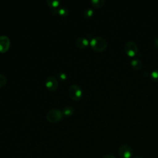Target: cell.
Instances as JSON below:
<instances>
[{"label": "cell", "mask_w": 158, "mask_h": 158, "mask_svg": "<svg viewBox=\"0 0 158 158\" xmlns=\"http://www.w3.org/2000/svg\"><path fill=\"white\" fill-rule=\"evenodd\" d=\"M90 45L94 51L101 52L106 48L107 42L104 38L101 36H96L91 40Z\"/></svg>", "instance_id": "1"}, {"label": "cell", "mask_w": 158, "mask_h": 158, "mask_svg": "<svg viewBox=\"0 0 158 158\" xmlns=\"http://www.w3.org/2000/svg\"><path fill=\"white\" fill-rule=\"evenodd\" d=\"M62 115L63 113L59 109H51L48 112L46 118L49 122L55 123L62 118Z\"/></svg>", "instance_id": "2"}, {"label": "cell", "mask_w": 158, "mask_h": 158, "mask_svg": "<svg viewBox=\"0 0 158 158\" xmlns=\"http://www.w3.org/2000/svg\"><path fill=\"white\" fill-rule=\"evenodd\" d=\"M69 94L72 99L78 100L82 96V89L78 85L73 84L69 88Z\"/></svg>", "instance_id": "3"}, {"label": "cell", "mask_w": 158, "mask_h": 158, "mask_svg": "<svg viewBox=\"0 0 158 158\" xmlns=\"http://www.w3.org/2000/svg\"><path fill=\"white\" fill-rule=\"evenodd\" d=\"M118 152L121 158H131L133 155V149L128 144H123L119 147Z\"/></svg>", "instance_id": "4"}, {"label": "cell", "mask_w": 158, "mask_h": 158, "mask_svg": "<svg viewBox=\"0 0 158 158\" xmlns=\"http://www.w3.org/2000/svg\"><path fill=\"white\" fill-rule=\"evenodd\" d=\"M124 51L130 57L134 56L138 52V46L133 41H128L124 45Z\"/></svg>", "instance_id": "5"}, {"label": "cell", "mask_w": 158, "mask_h": 158, "mask_svg": "<svg viewBox=\"0 0 158 158\" xmlns=\"http://www.w3.org/2000/svg\"><path fill=\"white\" fill-rule=\"evenodd\" d=\"M45 85L46 88L50 91H54L57 89L58 86V82L57 79L53 77L50 76L46 79Z\"/></svg>", "instance_id": "6"}, {"label": "cell", "mask_w": 158, "mask_h": 158, "mask_svg": "<svg viewBox=\"0 0 158 158\" xmlns=\"http://www.w3.org/2000/svg\"><path fill=\"white\" fill-rule=\"evenodd\" d=\"M10 46V40L6 35L0 36V52H4L7 51Z\"/></svg>", "instance_id": "7"}, {"label": "cell", "mask_w": 158, "mask_h": 158, "mask_svg": "<svg viewBox=\"0 0 158 158\" xmlns=\"http://www.w3.org/2000/svg\"><path fill=\"white\" fill-rule=\"evenodd\" d=\"M89 44L88 40L84 37H79L76 40V45L79 48H85Z\"/></svg>", "instance_id": "8"}, {"label": "cell", "mask_w": 158, "mask_h": 158, "mask_svg": "<svg viewBox=\"0 0 158 158\" xmlns=\"http://www.w3.org/2000/svg\"><path fill=\"white\" fill-rule=\"evenodd\" d=\"M131 65L135 70H139L142 67V63L138 59H134L131 60Z\"/></svg>", "instance_id": "9"}, {"label": "cell", "mask_w": 158, "mask_h": 158, "mask_svg": "<svg viewBox=\"0 0 158 158\" xmlns=\"http://www.w3.org/2000/svg\"><path fill=\"white\" fill-rule=\"evenodd\" d=\"M73 112H74V109L72 106L65 107L63 109V110H62V113L64 115H67V116H69V115H72L73 114Z\"/></svg>", "instance_id": "10"}, {"label": "cell", "mask_w": 158, "mask_h": 158, "mask_svg": "<svg viewBox=\"0 0 158 158\" xmlns=\"http://www.w3.org/2000/svg\"><path fill=\"white\" fill-rule=\"evenodd\" d=\"M46 2L52 9L57 7L60 4V1L59 0H47Z\"/></svg>", "instance_id": "11"}, {"label": "cell", "mask_w": 158, "mask_h": 158, "mask_svg": "<svg viewBox=\"0 0 158 158\" xmlns=\"http://www.w3.org/2000/svg\"><path fill=\"white\" fill-rule=\"evenodd\" d=\"M91 2L94 7L98 8L103 5L104 1V0H91Z\"/></svg>", "instance_id": "12"}, {"label": "cell", "mask_w": 158, "mask_h": 158, "mask_svg": "<svg viewBox=\"0 0 158 158\" xmlns=\"http://www.w3.org/2000/svg\"><path fill=\"white\" fill-rule=\"evenodd\" d=\"M93 14V10L91 8H87L84 10L83 12V15L86 18H89L90 17H91Z\"/></svg>", "instance_id": "13"}, {"label": "cell", "mask_w": 158, "mask_h": 158, "mask_svg": "<svg viewBox=\"0 0 158 158\" xmlns=\"http://www.w3.org/2000/svg\"><path fill=\"white\" fill-rule=\"evenodd\" d=\"M57 13L62 16H66L69 14V10L67 9L65 7H61L59 9H57Z\"/></svg>", "instance_id": "14"}, {"label": "cell", "mask_w": 158, "mask_h": 158, "mask_svg": "<svg viewBox=\"0 0 158 158\" xmlns=\"http://www.w3.org/2000/svg\"><path fill=\"white\" fill-rule=\"evenodd\" d=\"M151 77L153 81H158V69H156L151 72Z\"/></svg>", "instance_id": "15"}, {"label": "cell", "mask_w": 158, "mask_h": 158, "mask_svg": "<svg viewBox=\"0 0 158 158\" xmlns=\"http://www.w3.org/2000/svg\"><path fill=\"white\" fill-rule=\"evenodd\" d=\"M6 81L7 79L6 76L2 73H0V87L4 86L6 83Z\"/></svg>", "instance_id": "16"}, {"label": "cell", "mask_w": 158, "mask_h": 158, "mask_svg": "<svg viewBox=\"0 0 158 158\" xmlns=\"http://www.w3.org/2000/svg\"><path fill=\"white\" fill-rule=\"evenodd\" d=\"M58 76L60 78V79H62V80H65L66 78H67V74L64 72H60L58 73Z\"/></svg>", "instance_id": "17"}, {"label": "cell", "mask_w": 158, "mask_h": 158, "mask_svg": "<svg viewBox=\"0 0 158 158\" xmlns=\"http://www.w3.org/2000/svg\"><path fill=\"white\" fill-rule=\"evenodd\" d=\"M102 158H115V157L114 156H112V155L107 154V155H105V156H102Z\"/></svg>", "instance_id": "18"}, {"label": "cell", "mask_w": 158, "mask_h": 158, "mask_svg": "<svg viewBox=\"0 0 158 158\" xmlns=\"http://www.w3.org/2000/svg\"><path fill=\"white\" fill-rule=\"evenodd\" d=\"M154 44L156 46H157L158 48V38H156L154 41Z\"/></svg>", "instance_id": "19"}, {"label": "cell", "mask_w": 158, "mask_h": 158, "mask_svg": "<svg viewBox=\"0 0 158 158\" xmlns=\"http://www.w3.org/2000/svg\"><path fill=\"white\" fill-rule=\"evenodd\" d=\"M132 158H142V157H139V156H136V157H132Z\"/></svg>", "instance_id": "20"}]
</instances>
